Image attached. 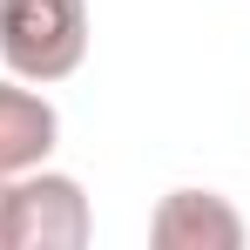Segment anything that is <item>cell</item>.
I'll return each mask as SVG.
<instances>
[{
  "label": "cell",
  "mask_w": 250,
  "mask_h": 250,
  "mask_svg": "<svg viewBox=\"0 0 250 250\" xmlns=\"http://www.w3.org/2000/svg\"><path fill=\"white\" fill-rule=\"evenodd\" d=\"M61 142V115L34 82L7 75L0 82V176H21V169H41Z\"/></svg>",
  "instance_id": "cell-4"
},
{
  "label": "cell",
  "mask_w": 250,
  "mask_h": 250,
  "mask_svg": "<svg viewBox=\"0 0 250 250\" xmlns=\"http://www.w3.org/2000/svg\"><path fill=\"white\" fill-rule=\"evenodd\" d=\"M7 183L14 176H0V250H7Z\"/></svg>",
  "instance_id": "cell-5"
},
{
  "label": "cell",
  "mask_w": 250,
  "mask_h": 250,
  "mask_svg": "<svg viewBox=\"0 0 250 250\" xmlns=\"http://www.w3.org/2000/svg\"><path fill=\"white\" fill-rule=\"evenodd\" d=\"M149 244L156 250H244L250 223L216 189H169L149 216Z\"/></svg>",
  "instance_id": "cell-3"
},
{
  "label": "cell",
  "mask_w": 250,
  "mask_h": 250,
  "mask_svg": "<svg viewBox=\"0 0 250 250\" xmlns=\"http://www.w3.org/2000/svg\"><path fill=\"white\" fill-rule=\"evenodd\" d=\"M0 61L34 88L68 82L88 61V0H0Z\"/></svg>",
  "instance_id": "cell-1"
},
{
  "label": "cell",
  "mask_w": 250,
  "mask_h": 250,
  "mask_svg": "<svg viewBox=\"0 0 250 250\" xmlns=\"http://www.w3.org/2000/svg\"><path fill=\"white\" fill-rule=\"evenodd\" d=\"M95 237L88 189L68 169H21L7 183V250H82Z\"/></svg>",
  "instance_id": "cell-2"
}]
</instances>
